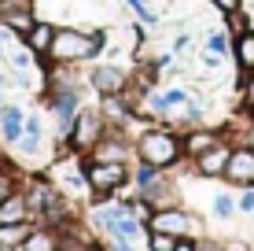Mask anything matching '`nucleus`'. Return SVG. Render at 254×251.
Wrapping results in <instances>:
<instances>
[{"instance_id": "5", "label": "nucleus", "mask_w": 254, "mask_h": 251, "mask_svg": "<svg viewBox=\"0 0 254 251\" xmlns=\"http://www.w3.org/2000/svg\"><path fill=\"white\" fill-rule=\"evenodd\" d=\"M133 152H136V144H129L126 133H122V126H115V133L107 129V133L100 137V144H96L85 159H89V163H129Z\"/></svg>"}, {"instance_id": "22", "label": "nucleus", "mask_w": 254, "mask_h": 251, "mask_svg": "<svg viewBox=\"0 0 254 251\" xmlns=\"http://www.w3.org/2000/svg\"><path fill=\"white\" fill-rule=\"evenodd\" d=\"M181 237H170V233H151L147 229V251H173Z\"/></svg>"}, {"instance_id": "10", "label": "nucleus", "mask_w": 254, "mask_h": 251, "mask_svg": "<svg viewBox=\"0 0 254 251\" xmlns=\"http://www.w3.org/2000/svg\"><path fill=\"white\" fill-rule=\"evenodd\" d=\"M140 200H144L151 211H162V207H177V188L166 181V174H159L151 185L140 188Z\"/></svg>"}, {"instance_id": "28", "label": "nucleus", "mask_w": 254, "mask_h": 251, "mask_svg": "<svg viewBox=\"0 0 254 251\" xmlns=\"http://www.w3.org/2000/svg\"><path fill=\"white\" fill-rule=\"evenodd\" d=\"M210 4H214L221 15H232V11H240V7H243V0H210Z\"/></svg>"}, {"instance_id": "12", "label": "nucleus", "mask_w": 254, "mask_h": 251, "mask_svg": "<svg viewBox=\"0 0 254 251\" xmlns=\"http://www.w3.org/2000/svg\"><path fill=\"white\" fill-rule=\"evenodd\" d=\"M52 37H56V22H33L30 26V33L19 41V45H26L33 52V56H48V48H52Z\"/></svg>"}, {"instance_id": "25", "label": "nucleus", "mask_w": 254, "mask_h": 251, "mask_svg": "<svg viewBox=\"0 0 254 251\" xmlns=\"http://www.w3.org/2000/svg\"><path fill=\"white\" fill-rule=\"evenodd\" d=\"M247 30H251V19H247L243 11H232V15H229V33H232V37H243Z\"/></svg>"}, {"instance_id": "27", "label": "nucleus", "mask_w": 254, "mask_h": 251, "mask_svg": "<svg viewBox=\"0 0 254 251\" xmlns=\"http://www.w3.org/2000/svg\"><path fill=\"white\" fill-rule=\"evenodd\" d=\"M243 107L254 111V74H243Z\"/></svg>"}, {"instance_id": "11", "label": "nucleus", "mask_w": 254, "mask_h": 251, "mask_svg": "<svg viewBox=\"0 0 254 251\" xmlns=\"http://www.w3.org/2000/svg\"><path fill=\"white\" fill-rule=\"evenodd\" d=\"M100 111H103V118L107 122H115V126H129V118H133V103H129L126 92H115V96H103L100 100Z\"/></svg>"}, {"instance_id": "32", "label": "nucleus", "mask_w": 254, "mask_h": 251, "mask_svg": "<svg viewBox=\"0 0 254 251\" xmlns=\"http://www.w3.org/2000/svg\"><path fill=\"white\" fill-rule=\"evenodd\" d=\"M221 251H251L243 240H229V244H221Z\"/></svg>"}, {"instance_id": "17", "label": "nucleus", "mask_w": 254, "mask_h": 251, "mask_svg": "<svg viewBox=\"0 0 254 251\" xmlns=\"http://www.w3.org/2000/svg\"><path fill=\"white\" fill-rule=\"evenodd\" d=\"M33 233V222H15V226H0V251H19L26 237Z\"/></svg>"}, {"instance_id": "3", "label": "nucleus", "mask_w": 254, "mask_h": 251, "mask_svg": "<svg viewBox=\"0 0 254 251\" xmlns=\"http://www.w3.org/2000/svg\"><path fill=\"white\" fill-rule=\"evenodd\" d=\"M107 133V118H103L100 107H81L74 115V126H70V152L74 155H89L96 144H100V137Z\"/></svg>"}, {"instance_id": "34", "label": "nucleus", "mask_w": 254, "mask_h": 251, "mask_svg": "<svg viewBox=\"0 0 254 251\" xmlns=\"http://www.w3.org/2000/svg\"><path fill=\"white\" fill-rule=\"evenodd\" d=\"M7 41H11V30H7V26H0V52L7 48Z\"/></svg>"}, {"instance_id": "8", "label": "nucleus", "mask_w": 254, "mask_h": 251, "mask_svg": "<svg viewBox=\"0 0 254 251\" xmlns=\"http://www.w3.org/2000/svg\"><path fill=\"white\" fill-rule=\"evenodd\" d=\"M89 85L100 92V96H115V92L129 89V74L122 71V67H115V63H100V67H92Z\"/></svg>"}, {"instance_id": "24", "label": "nucleus", "mask_w": 254, "mask_h": 251, "mask_svg": "<svg viewBox=\"0 0 254 251\" xmlns=\"http://www.w3.org/2000/svg\"><path fill=\"white\" fill-rule=\"evenodd\" d=\"M159 174H162V170H159V167H151V163H140V167L133 170V181H136V185H140V188H144V185H151V181H155V177H159Z\"/></svg>"}, {"instance_id": "23", "label": "nucleus", "mask_w": 254, "mask_h": 251, "mask_svg": "<svg viewBox=\"0 0 254 251\" xmlns=\"http://www.w3.org/2000/svg\"><path fill=\"white\" fill-rule=\"evenodd\" d=\"M7 56H11V67H19V71H30V67H33V59H37V56H33V52L26 48V45L11 48V52H7Z\"/></svg>"}, {"instance_id": "7", "label": "nucleus", "mask_w": 254, "mask_h": 251, "mask_svg": "<svg viewBox=\"0 0 254 251\" xmlns=\"http://www.w3.org/2000/svg\"><path fill=\"white\" fill-rule=\"evenodd\" d=\"M225 181H232V185H243V188H254V148L251 144H240V148H232L229 155V167H225Z\"/></svg>"}, {"instance_id": "15", "label": "nucleus", "mask_w": 254, "mask_h": 251, "mask_svg": "<svg viewBox=\"0 0 254 251\" xmlns=\"http://www.w3.org/2000/svg\"><path fill=\"white\" fill-rule=\"evenodd\" d=\"M37 22L30 7H0V26H7L11 33H19V41L30 33V26Z\"/></svg>"}, {"instance_id": "26", "label": "nucleus", "mask_w": 254, "mask_h": 251, "mask_svg": "<svg viewBox=\"0 0 254 251\" xmlns=\"http://www.w3.org/2000/svg\"><path fill=\"white\" fill-rule=\"evenodd\" d=\"M232 211H236V203H232V196H214V214L217 218H232Z\"/></svg>"}, {"instance_id": "30", "label": "nucleus", "mask_w": 254, "mask_h": 251, "mask_svg": "<svg viewBox=\"0 0 254 251\" xmlns=\"http://www.w3.org/2000/svg\"><path fill=\"white\" fill-rule=\"evenodd\" d=\"M236 207H240V211H247V214L254 211V192H251V188H247V192L240 196V203H236Z\"/></svg>"}, {"instance_id": "2", "label": "nucleus", "mask_w": 254, "mask_h": 251, "mask_svg": "<svg viewBox=\"0 0 254 251\" xmlns=\"http://www.w3.org/2000/svg\"><path fill=\"white\" fill-rule=\"evenodd\" d=\"M136 155H140V163L170 170V167H177V163L185 159V141H181L173 129L155 126V129H144V133L136 137Z\"/></svg>"}, {"instance_id": "35", "label": "nucleus", "mask_w": 254, "mask_h": 251, "mask_svg": "<svg viewBox=\"0 0 254 251\" xmlns=\"http://www.w3.org/2000/svg\"><path fill=\"white\" fill-rule=\"evenodd\" d=\"M4 89H7V78H4V74H0V92H4Z\"/></svg>"}, {"instance_id": "13", "label": "nucleus", "mask_w": 254, "mask_h": 251, "mask_svg": "<svg viewBox=\"0 0 254 251\" xmlns=\"http://www.w3.org/2000/svg\"><path fill=\"white\" fill-rule=\"evenodd\" d=\"M22 122H26V111L22 107H15V103H4V107H0V133H4L7 144H19Z\"/></svg>"}, {"instance_id": "14", "label": "nucleus", "mask_w": 254, "mask_h": 251, "mask_svg": "<svg viewBox=\"0 0 254 251\" xmlns=\"http://www.w3.org/2000/svg\"><path fill=\"white\" fill-rule=\"evenodd\" d=\"M15 222H30V203H26V192H11L4 203H0V226H15Z\"/></svg>"}, {"instance_id": "6", "label": "nucleus", "mask_w": 254, "mask_h": 251, "mask_svg": "<svg viewBox=\"0 0 254 251\" xmlns=\"http://www.w3.org/2000/svg\"><path fill=\"white\" fill-rule=\"evenodd\" d=\"M147 229L151 233H170V237H191L195 233V218L181 207H162V211H151L147 218Z\"/></svg>"}, {"instance_id": "21", "label": "nucleus", "mask_w": 254, "mask_h": 251, "mask_svg": "<svg viewBox=\"0 0 254 251\" xmlns=\"http://www.w3.org/2000/svg\"><path fill=\"white\" fill-rule=\"evenodd\" d=\"M19 188H22L19 185V174H15L11 167H0V203H4L11 192H19Z\"/></svg>"}, {"instance_id": "29", "label": "nucleus", "mask_w": 254, "mask_h": 251, "mask_svg": "<svg viewBox=\"0 0 254 251\" xmlns=\"http://www.w3.org/2000/svg\"><path fill=\"white\" fill-rule=\"evenodd\" d=\"M210 52H214V56H225V48H229V41H225V33H210Z\"/></svg>"}, {"instance_id": "18", "label": "nucleus", "mask_w": 254, "mask_h": 251, "mask_svg": "<svg viewBox=\"0 0 254 251\" xmlns=\"http://www.w3.org/2000/svg\"><path fill=\"white\" fill-rule=\"evenodd\" d=\"M181 141H185V155H188V159H199V155H203L206 148H214V144L221 141V137H217V133H210V129H195V133L181 137Z\"/></svg>"}, {"instance_id": "19", "label": "nucleus", "mask_w": 254, "mask_h": 251, "mask_svg": "<svg viewBox=\"0 0 254 251\" xmlns=\"http://www.w3.org/2000/svg\"><path fill=\"white\" fill-rule=\"evenodd\" d=\"M181 103H188L185 89H166V92H155L151 96V111L155 115H170V107H181Z\"/></svg>"}, {"instance_id": "1", "label": "nucleus", "mask_w": 254, "mask_h": 251, "mask_svg": "<svg viewBox=\"0 0 254 251\" xmlns=\"http://www.w3.org/2000/svg\"><path fill=\"white\" fill-rule=\"evenodd\" d=\"M103 45H107V33H103V30L81 33V30H74V26H59L56 37H52L48 59H52L56 67H70V63H81V59L100 56Z\"/></svg>"}, {"instance_id": "31", "label": "nucleus", "mask_w": 254, "mask_h": 251, "mask_svg": "<svg viewBox=\"0 0 254 251\" xmlns=\"http://www.w3.org/2000/svg\"><path fill=\"white\" fill-rule=\"evenodd\" d=\"M173 251H195V240H191V237H181L177 244H173Z\"/></svg>"}, {"instance_id": "20", "label": "nucleus", "mask_w": 254, "mask_h": 251, "mask_svg": "<svg viewBox=\"0 0 254 251\" xmlns=\"http://www.w3.org/2000/svg\"><path fill=\"white\" fill-rule=\"evenodd\" d=\"M236 63H240L243 74H254V30L236 37Z\"/></svg>"}, {"instance_id": "16", "label": "nucleus", "mask_w": 254, "mask_h": 251, "mask_svg": "<svg viewBox=\"0 0 254 251\" xmlns=\"http://www.w3.org/2000/svg\"><path fill=\"white\" fill-rule=\"evenodd\" d=\"M19 251H59V229L56 226H33Z\"/></svg>"}, {"instance_id": "4", "label": "nucleus", "mask_w": 254, "mask_h": 251, "mask_svg": "<svg viewBox=\"0 0 254 251\" xmlns=\"http://www.w3.org/2000/svg\"><path fill=\"white\" fill-rule=\"evenodd\" d=\"M85 174H89L92 203H107V196L118 192V188L129 181V167L126 163H89Z\"/></svg>"}, {"instance_id": "33", "label": "nucleus", "mask_w": 254, "mask_h": 251, "mask_svg": "<svg viewBox=\"0 0 254 251\" xmlns=\"http://www.w3.org/2000/svg\"><path fill=\"white\" fill-rule=\"evenodd\" d=\"M195 251H221V244H214V240H203V244H199L195 240Z\"/></svg>"}, {"instance_id": "9", "label": "nucleus", "mask_w": 254, "mask_h": 251, "mask_svg": "<svg viewBox=\"0 0 254 251\" xmlns=\"http://www.w3.org/2000/svg\"><path fill=\"white\" fill-rule=\"evenodd\" d=\"M229 155H232V144L217 141L214 148H206L199 159H191V163H195V174H203V177H221L225 167H229Z\"/></svg>"}]
</instances>
